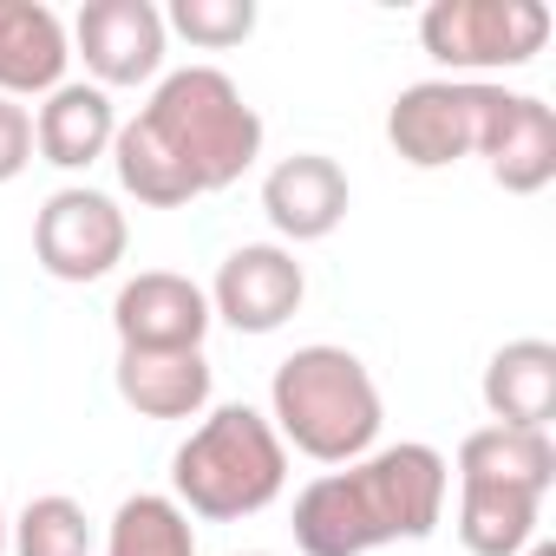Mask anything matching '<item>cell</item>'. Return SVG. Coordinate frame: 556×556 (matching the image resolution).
<instances>
[{"label":"cell","mask_w":556,"mask_h":556,"mask_svg":"<svg viewBox=\"0 0 556 556\" xmlns=\"http://www.w3.org/2000/svg\"><path fill=\"white\" fill-rule=\"evenodd\" d=\"M452 465L445 452L400 439L341 471H321L295 497V543L302 556H367L380 543H426L445 517Z\"/></svg>","instance_id":"obj_2"},{"label":"cell","mask_w":556,"mask_h":556,"mask_svg":"<svg viewBox=\"0 0 556 556\" xmlns=\"http://www.w3.org/2000/svg\"><path fill=\"white\" fill-rule=\"evenodd\" d=\"M549 40L543 0H432L419 14V47L445 66V79H484L530 66Z\"/></svg>","instance_id":"obj_5"},{"label":"cell","mask_w":556,"mask_h":556,"mask_svg":"<svg viewBox=\"0 0 556 556\" xmlns=\"http://www.w3.org/2000/svg\"><path fill=\"white\" fill-rule=\"evenodd\" d=\"M236 556H268V549H236Z\"/></svg>","instance_id":"obj_25"},{"label":"cell","mask_w":556,"mask_h":556,"mask_svg":"<svg viewBox=\"0 0 556 556\" xmlns=\"http://www.w3.org/2000/svg\"><path fill=\"white\" fill-rule=\"evenodd\" d=\"M112 328L131 354H184L210 334V295L177 268H138L112 302Z\"/></svg>","instance_id":"obj_10"},{"label":"cell","mask_w":556,"mask_h":556,"mask_svg":"<svg viewBox=\"0 0 556 556\" xmlns=\"http://www.w3.org/2000/svg\"><path fill=\"white\" fill-rule=\"evenodd\" d=\"M164 34H184L203 53H229L255 34V0H170Z\"/></svg>","instance_id":"obj_21"},{"label":"cell","mask_w":556,"mask_h":556,"mask_svg":"<svg viewBox=\"0 0 556 556\" xmlns=\"http://www.w3.org/2000/svg\"><path fill=\"white\" fill-rule=\"evenodd\" d=\"M73 40L47 0H0V99H47L66 86Z\"/></svg>","instance_id":"obj_13"},{"label":"cell","mask_w":556,"mask_h":556,"mask_svg":"<svg viewBox=\"0 0 556 556\" xmlns=\"http://www.w3.org/2000/svg\"><path fill=\"white\" fill-rule=\"evenodd\" d=\"M73 60H86L92 86H157L164 79V14L151 0H86L79 21H73Z\"/></svg>","instance_id":"obj_9"},{"label":"cell","mask_w":556,"mask_h":556,"mask_svg":"<svg viewBox=\"0 0 556 556\" xmlns=\"http://www.w3.org/2000/svg\"><path fill=\"white\" fill-rule=\"evenodd\" d=\"M131 249V223L125 210L92 190V184H66L40 203L34 216V262L53 275V282H105V275L125 262Z\"/></svg>","instance_id":"obj_7"},{"label":"cell","mask_w":556,"mask_h":556,"mask_svg":"<svg viewBox=\"0 0 556 556\" xmlns=\"http://www.w3.org/2000/svg\"><path fill=\"white\" fill-rule=\"evenodd\" d=\"M282 484H289V445L275 439L268 413L255 406L203 413V426H190V439L170 458V497L203 523H242L282 497Z\"/></svg>","instance_id":"obj_4"},{"label":"cell","mask_w":556,"mask_h":556,"mask_svg":"<svg viewBox=\"0 0 556 556\" xmlns=\"http://www.w3.org/2000/svg\"><path fill=\"white\" fill-rule=\"evenodd\" d=\"M497 86L491 79H419L387 112V144L413 170H445L458 157H478L491 125Z\"/></svg>","instance_id":"obj_6"},{"label":"cell","mask_w":556,"mask_h":556,"mask_svg":"<svg viewBox=\"0 0 556 556\" xmlns=\"http://www.w3.org/2000/svg\"><path fill=\"white\" fill-rule=\"evenodd\" d=\"M8 549L14 556H92V517L79 497L47 491L8 523Z\"/></svg>","instance_id":"obj_20"},{"label":"cell","mask_w":556,"mask_h":556,"mask_svg":"<svg viewBox=\"0 0 556 556\" xmlns=\"http://www.w3.org/2000/svg\"><path fill=\"white\" fill-rule=\"evenodd\" d=\"M458 484H504V491L549 497V484H556V445H549V432L478 426L458 445Z\"/></svg>","instance_id":"obj_17"},{"label":"cell","mask_w":556,"mask_h":556,"mask_svg":"<svg viewBox=\"0 0 556 556\" xmlns=\"http://www.w3.org/2000/svg\"><path fill=\"white\" fill-rule=\"evenodd\" d=\"M112 138H118V105L92 79H66L60 92H47L34 118V151L53 170H92L99 157H112Z\"/></svg>","instance_id":"obj_14"},{"label":"cell","mask_w":556,"mask_h":556,"mask_svg":"<svg viewBox=\"0 0 556 556\" xmlns=\"http://www.w3.org/2000/svg\"><path fill=\"white\" fill-rule=\"evenodd\" d=\"M543 523V497L504 484H458V543L471 556H523Z\"/></svg>","instance_id":"obj_18"},{"label":"cell","mask_w":556,"mask_h":556,"mask_svg":"<svg viewBox=\"0 0 556 556\" xmlns=\"http://www.w3.org/2000/svg\"><path fill=\"white\" fill-rule=\"evenodd\" d=\"M523 556H556V543H549V536H530V549H523Z\"/></svg>","instance_id":"obj_23"},{"label":"cell","mask_w":556,"mask_h":556,"mask_svg":"<svg viewBox=\"0 0 556 556\" xmlns=\"http://www.w3.org/2000/svg\"><path fill=\"white\" fill-rule=\"evenodd\" d=\"M112 380H118V400L138 419H203L210 387H216L203 348H184V354H131V348H118Z\"/></svg>","instance_id":"obj_15"},{"label":"cell","mask_w":556,"mask_h":556,"mask_svg":"<svg viewBox=\"0 0 556 556\" xmlns=\"http://www.w3.org/2000/svg\"><path fill=\"white\" fill-rule=\"evenodd\" d=\"M262 157V112L223 66H177L151 86L138 118H118L112 170L144 210H184L242 184Z\"/></svg>","instance_id":"obj_1"},{"label":"cell","mask_w":556,"mask_h":556,"mask_svg":"<svg viewBox=\"0 0 556 556\" xmlns=\"http://www.w3.org/2000/svg\"><path fill=\"white\" fill-rule=\"evenodd\" d=\"M380 387L367 374L361 354L334 348V341H315V348H295L268 380V426L282 445H295L302 458L315 465H354L374 452L380 439Z\"/></svg>","instance_id":"obj_3"},{"label":"cell","mask_w":556,"mask_h":556,"mask_svg":"<svg viewBox=\"0 0 556 556\" xmlns=\"http://www.w3.org/2000/svg\"><path fill=\"white\" fill-rule=\"evenodd\" d=\"M0 556H8V510H0Z\"/></svg>","instance_id":"obj_24"},{"label":"cell","mask_w":556,"mask_h":556,"mask_svg":"<svg viewBox=\"0 0 556 556\" xmlns=\"http://www.w3.org/2000/svg\"><path fill=\"white\" fill-rule=\"evenodd\" d=\"M203 295H210V321H223L236 334H275L302 308L308 275H302L295 249H282V242H242L216 262V282Z\"/></svg>","instance_id":"obj_8"},{"label":"cell","mask_w":556,"mask_h":556,"mask_svg":"<svg viewBox=\"0 0 556 556\" xmlns=\"http://www.w3.org/2000/svg\"><path fill=\"white\" fill-rule=\"evenodd\" d=\"M478 157L491 164V184L510 190V197L549 190V177H556V112L536 92H504L497 86V105H491Z\"/></svg>","instance_id":"obj_12"},{"label":"cell","mask_w":556,"mask_h":556,"mask_svg":"<svg viewBox=\"0 0 556 556\" xmlns=\"http://www.w3.org/2000/svg\"><path fill=\"white\" fill-rule=\"evenodd\" d=\"M34 164V112L21 99H0V184H14Z\"/></svg>","instance_id":"obj_22"},{"label":"cell","mask_w":556,"mask_h":556,"mask_svg":"<svg viewBox=\"0 0 556 556\" xmlns=\"http://www.w3.org/2000/svg\"><path fill=\"white\" fill-rule=\"evenodd\" d=\"M484 413L491 426H517V432H549L556 419V348L523 334V341H504L491 361H484Z\"/></svg>","instance_id":"obj_16"},{"label":"cell","mask_w":556,"mask_h":556,"mask_svg":"<svg viewBox=\"0 0 556 556\" xmlns=\"http://www.w3.org/2000/svg\"><path fill=\"white\" fill-rule=\"evenodd\" d=\"M105 556H197L190 510L164 491H138L105 523Z\"/></svg>","instance_id":"obj_19"},{"label":"cell","mask_w":556,"mask_h":556,"mask_svg":"<svg viewBox=\"0 0 556 556\" xmlns=\"http://www.w3.org/2000/svg\"><path fill=\"white\" fill-rule=\"evenodd\" d=\"M348 210H354V184L321 151H295L262 177V216L282 242H321L348 223Z\"/></svg>","instance_id":"obj_11"}]
</instances>
